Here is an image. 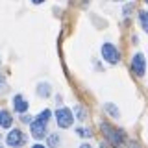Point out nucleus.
<instances>
[{"mask_svg":"<svg viewBox=\"0 0 148 148\" xmlns=\"http://www.w3.org/2000/svg\"><path fill=\"white\" fill-rule=\"evenodd\" d=\"M100 130L104 132V137L108 139L111 145L119 146V145H122V143H124L122 133H120L119 130H115L113 126H111V124H108V122H102V124H100Z\"/></svg>","mask_w":148,"mask_h":148,"instance_id":"f257e3e1","label":"nucleus"},{"mask_svg":"<svg viewBox=\"0 0 148 148\" xmlns=\"http://www.w3.org/2000/svg\"><path fill=\"white\" fill-rule=\"evenodd\" d=\"M56 122H58L59 128H71L72 122H74L72 111L69 109V108H59V109H56Z\"/></svg>","mask_w":148,"mask_h":148,"instance_id":"f03ea898","label":"nucleus"},{"mask_svg":"<svg viewBox=\"0 0 148 148\" xmlns=\"http://www.w3.org/2000/svg\"><path fill=\"white\" fill-rule=\"evenodd\" d=\"M102 58H104L108 63L115 65V63H119L120 54H119V50L115 48V45H111V43H104V45H102Z\"/></svg>","mask_w":148,"mask_h":148,"instance_id":"7ed1b4c3","label":"nucleus"},{"mask_svg":"<svg viewBox=\"0 0 148 148\" xmlns=\"http://www.w3.org/2000/svg\"><path fill=\"white\" fill-rule=\"evenodd\" d=\"M46 124H48V122H45V120H41V119H35L34 122H30L32 137H35V139L46 137Z\"/></svg>","mask_w":148,"mask_h":148,"instance_id":"20e7f679","label":"nucleus"},{"mask_svg":"<svg viewBox=\"0 0 148 148\" xmlns=\"http://www.w3.org/2000/svg\"><path fill=\"white\" fill-rule=\"evenodd\" d=\"M132 71L137 74V76H145L146 72V59L143 54H135L132 59Z\"/></svg>","mask_w":148,"mask_h":148,"instance_id":"39448f33","label":"nucleus"},{"mask_svg":"<svg viewBox=\"0 0 148 148\" xmlns=\"http://www.w3.org/2000/svg\"><path fill=\"white\" fill-rule=\"evenodd\" d=\"M6 143L9 146H22L26 143V139H24V133L21 132V130H11V132L8 133V139H6Z\"/></svg>","mask_w":148,"mask_h":148,"instance_id":"423d86ee","label":"nucleus"},{"mask_svg":"<svg viewBox=\"0 0 148 148\" xmlns=\"http://www.w3.org/2000/svg\"><path fill=\"white\" fill-rule=\"evenodd\" d=\"M13 108H15L17 113H24V111L28 109V102L22 98L21 95H15L13 96Z\"/></svg>","mask_w":148,"mask_h":148,"instance_id":"0eeeda50","label":"nucleus"},{"mask_svg":"<svg viewBox=\"0 0 148 148\" xmlns=\"http://www.w3.org/2000/svg\"><path fill=\"white\" fill-rule=\"evenodd\" d=\"M11 122H13L11 115H9L8 111H0V126L2 128H11Z\"/></svg>","mask_w":148,"mask_h":148,"instance_id":"6e6552de","label":"nucleus"},{"mask_svg":"<svg viewBox=\"0 0 148 148\" xmlns=\"http://www.w3.org/2000/svg\"><path fill=\"white\" fill-rule=\"evenodd\" d=\"M37 95L43 96V98L50 96V85L48 83H39V85H37Z\"/></svg>","mask_w":148,"mask_h":148,"instance_id":"1a4fd4ad","label":"nucleus"},{"mask_svg":"<svg viewBox=\"0 0 148 148\" xmlns=\"http://www.w3.org/2000/svg\"><path fill=\"white\" fill-rule=\"evenodd\" d=\"M139 18H141V24L145 28V32H148V11H141Z\"/></svg>","mask_w":148,"mask_h":148,"instance_id":"9d476101","label":"nucleus"},{"mask_svg":"<svg viewBox=\"0 0 148 148\" xmlns=\"http://www.w3.org/2000/svg\"><path fill=\"white\" fill-rule=\"evenodd\" d=\"M76 115H78V120H85V117H87V113H85V109L82 108V106H76Z\"/></svg>","mask_w":148,"mask_h":148,"instance_id":"9b49d317","label":"nucleus"},{"mask_svg":"<svg viewBox=\"0 0 148 148\" xmlns=\"http://www.w3.org/2000/svg\"><path fill=\"white\" fill-rule=\"evenodd\" d=\"M106 109H108V113H109V115H113V117H119V115H120V113H119V109L115 108L113 104H106Z\"/></svg>","mask_w":148,"mask_h":148,"instance_id":"f8f14e48","label":"nucleus"},{"mask_svg":"<svg viewBox=\"0 0 148 148\" xmlns=\"http://www.w3.org/2000/svg\"><path fill=\"white\" fill-rule=\"evenodd\" d=\"M50 117H52V113H50V109H45L43 113H39V117L37 119H41V120H45V122H48Z\"/></svg>","mask_w":148,"mask_h":148,"instance_id":"ddd939ff","label":"nucleus"},{"mask_svg":"<svg viewBox=\"0 0 148 148\" xmlns=\"http://www.w3.org/2000/svg\"><path fill=\"white\" fill-rule=\"evenodd\" d=\"M76 133H78L80 137H89V135H91L89 130H83V128H78V130H76Z\"/></svg>","mask_w":148,"mask_h":148,"instance_id":"4468645a","label":"nucleus"},{"mask_svg":"<svg viewBox=\"0 0 148 148\" xmlns=\"http://www.w3.org/2000/svg\"><path fill=\"white\" fill-rule=\"evenodd\" d=\"M48 145H50V146L59 145V137H58V135H50V139H48Z\"/></svg>","mask_w":148,"mask_h":148,"instance_id":"2eb2a0df","label":"nucleus"},{"mask_svg":"<svg viewBox=\"0 0 148 148\" xmlns=\"http://www.w3.org/2000/svg\"><path fill=\"white\" fill-rule=\"evenodd\" d=\"M4 87H6V80H4V76L0 74V89H4Z\"/></svg>","mask_w":148,"mask_h":148,"instance_id":"dca6fc26","label":"nucleus"},{"mask_svg":"<svg viewBox=\"0 0 148 148\" xmlns=\"http://www.w3.org/2000/svg\"><path fill=\"white\" fill-rule=\"evenodd\" d=\"M21 120H22V122H32V120H30V117H28V115H22V117H21Z\"/></svg>","mask_w":148,"mask_h":148,"instance_id":"f3484780","label":"nucleus"},{"mask_svg":"<svg viewBox=\"0 0 148 148\" xmlns=\"http://www.w3.org/2000/svg\"><path fill=\"white\" fill-rule=\"evenodd\" d=\"M32 2H34V4H43L45 0H32Z\"/></svg>","mask_w":148,"mask_h":148,"instance_id":"a211bd4d","label":"nucleus"},{"mask_svg":"<svg viewBox=\"0 0 148 148\" xmlns=\"http://www.w3.org/2000/svg\"><path fill=\"white\" fill-rule=\"evenodd\" d=\"M145 2H146V4H148V0H145Z\"/></svg>","mask_w":148,"mask_h":148,"instance_id":"6ab92c4d","label":"nucleus"}]
</instances>
